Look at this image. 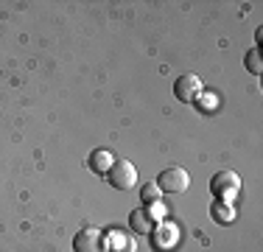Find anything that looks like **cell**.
Instances as JSON below:
<instances>
[{"mask_svg": "<svg viewBox=\"0 0 263 252\" xmlns=\"http://www.w3.org/2000/svg\"><path fill=\"white\" fill-rule=\"evenodd\" d=\"M137 182V168L132 166L129 160H115L109 168V185L118 188V191H129V188H135Z\"/></svg>", "mask_w": 263, "mask_h": 252, "instance_id": "obj_4", "label": "cell"}, {"mask_svg": "<svg viewBox=\"0 0 263 252\" xmlns=\"http://www.w3.org/2000/svg\"><path fill=\"white\" fill-rule=\"evenodd\" d=\"M193 101H196L199 110H216V93H199Z\"/></svg>", "mask_w": 263, "mask_h": 252, "instance_id": "obj_13", "label": "cell"}, {"mask_svg": "<svg viewBox=\"0 0 263 252\" xmlns=\"http://www.w3.org/2000/svg\"><path fill=\"white\" fill-rule=\"evenodd\" d=\"M202 93V79H199L196 73H185L177 79V84H174V96L179 101H185V104H191L193 98Z\"/></svg>", "mask_w": 263, "mask_h": 252, "instance_id": "obj_6", "label": "cell"}, {"mask_svg": "<svg viewBox=\"0 0 263 252\" xmlns=\"http://www.w3.org/2000/svg\"><path fill=\"white\" fill-rule=\"evenodd\" d=\"M210 216L216 224H230L235 219V207L230 205V202H216V205L210 207Z\"/></svg>", "mask_w": 263, "mask_h": 252, "instance_id": "obj_10", "label": "cell"}, {"mask_svg": "<svg viewBox=\"0 0 263 252\" xmlns=\"http://www.w3.org/2000/svg\"><path fill=\"white\" fill-rule=\"evenodd\" d=\"M165 216V207L160 205V202H154V205H146V207H135V210L129 213V227L135 232H152L154 227H157V219Z\"/></svg>", "mask_w": 263, "mask_h": 252, "instance_id": "obj_1", "label": "cell"}, {"mask_svg": "<svg viewBox=\"0 0 263 252\" xmlns=\"http://www.w3.org/2000/svg\"><path fill=\"white\" fill-rule=\"evenodd\" d=\"M73 252H106L104 232L96 230V227H84V230H79L76 238H73Z\"/></svg>", "mask_w": 263, "mask_h": 252, "instance_id": "obj_5", "label": "cell"}, {"mask_svg": "<svg viewBox=\"0 0 263 252\" xmlns=\"http://www.w3.org/2000/svg\"><path fill=\"white\" fill-rule=\"evenodd\" d=\"M112 163H115V157H112V151H106V149H96V151H90V157H87V166H90L96 174H109Z\"/></svg>", "mask_w": 263, "mask_h": 252, "instance_id": "obj_9", "label": "cell"}, {"mask_svg": "<svg viewBox=\"0 0 263 252\" xmlns=\"http://www.w3.org/2000/svg\"><path fill=\"white\" fill-rule=\"evenodd\" d=\"M247 67H249V73H255V76H260V70H263V62H260V50L255 48V50H247Z\"/></svg>", "mask_w": 263, "mask_h": 252, "instance_id": "obj_12", "label": "cell"}, {"mask_svg": "<svg viewBox=\"0 0 263 252\" xmlns=\"http://www.w3.org/2000/svg\"><path fill=\"white\" fill-rule=\"evenodd\" d=\"M154 185H157L160 191H165V193H182V191H187V185H191V176H187L185 168L174 166V168L160 171V176H157Z\"/></svg>", "mask_w": 263, "mask_h": 252, "instance_id": "obj_3", "label": "cell"}, {"mask_svg": "<svg viewBox=\"0 0 263 252\" xmlns=\"http://www.w3.org/2000/svg\"><path fill=\"white\" fill-rule=\"evenodd\" d=\"M160 188L154 185V182H146V185L140 188V199H143V205H154V202H160Z\"/></svg>", "mask_w": 263, "mask_h": 252, "instance_id": "obj_11", "label": "cell"}, {"mask_svg": "<svg viewBox=\"0 0 263 252\" xmlns=\"http://www.w3.org/2000/svg\"><path fill=\"white\" fill-rule=\"evenodd\" d=\"M238 188H241V176H238L235 171H230V168L216 171L213 179H210V191L218 202H230L238 193Z\"/></svg>", "mask_w": 263, "mask_h": 252, "instance_id": "obj_2", "label": "cell"}, {"mask_svg": "<svg viewBox=\"0 0 263 252\" xmlns=\"http://www.w3.org/2000/svg\"><path fill=\"white\" fill-rule=\"evenodd\" d=\"M104 241H106V252H135V238L123 230H115V227H112V232L104 236Z\"/></svg>", "mask_w": 263, "mask_h": 252, "instance_id": "obj_7", "label": "cell"}, {"mask_svg": "<svg viewBox=\"0 0 263 252\" xmlns=\"http://www.w3.org/2000/svg\"><path fill=\"white\" fill-rule=\"evenodd\" d=\"M177 238H179V230L174 224H162L157 227V230H152V247L154 249H171L174 244H177Z\"/></svg>", "mask_w": 263, "mask_h": 252, "instance_id": "obj_8", "label": "cell"}]
</instances>
